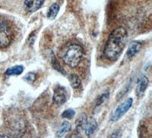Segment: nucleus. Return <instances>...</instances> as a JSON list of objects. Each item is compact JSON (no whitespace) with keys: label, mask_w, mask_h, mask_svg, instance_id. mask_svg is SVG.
I'll list each match as a JSON object with an SVG mask.
<instances>
[{"label":"nucleus","mask_w":152,"mask_h":138,"mask_svg":"<svg viewBox=\"0 0 152 138\" xmlns=\"http://www.w3.org/2000/svg\"><path fill=\"white\" fill-rule=\"evenodd\" d=\"M128 40L127 31L123 27L114 29L110 34L104 48V55L107 59L116 61L123 52Z\"/></svg>","instance_id":"obj_1"},{"label":"nucleus","mask_w":152,"mask_h":138,"mask_svg":"<svg viewBox=\"0 0 152 138\" xmlns=\"http://www.w3.org/2000/svg\"><path fill=\"white\" fill-rule=\"evenodd\" d=\"M15 25L9 17L0 15V49L9 47L15 36Z\"/></svg>","instance_id":"obj_2"},{"label":"nucleus","mask_w":152,"mask_h":138,"mask_svg":"<svg viewBox=\"0 0 152 138\" xmlns=\"http://www.w3.org/2000/svg\"><path fill=\"white\" fill-rule=\"evenodd\" d=\"M83 55L84 50L81 46L78 44H72L62 54V59L69 67L75 68L81 61Z\"/></svg>","instance_id":"obj_3"},{"label":"nucleus","mask_w":152,"mask_h":138,"mask_svg":"<svg viewBox=\"0 0 152 138\" xmlns=\"http://www.w3.org/2000/svg\"><path fill=\"white\" fill-rule=\"evenodd\" d=\"M133 100L132 98H129L128 100H126L124 102L121 103L120 105L116 108L113 112H112V114L110 115V121L113 122L117 121L119 119L121 118L126 112H128L130 109V108L132 105Z\"/></svg>","instance_id":"obj_4"},{"label":"nucleus","mask_w":152,"mask_h":138,"mask_svg":"<svg viewBox=\"0 0 152 138\" xmlns=\"http://www.w3.org/2000/svg\"><path fill=\"white\" fill-rule=\"evenodd\" d=\"M68 99V94L66 89L62 86H58L55 90H54L53 97V100L56 105H63L66 102Z\"/></svg>","instance_id":"obj_5"},{"label":"nucleus","mask_w":152,"mask_h":138,"mask_svg":"<svg viewBox=\"0 0 152 138\" xmlns=\"http://www.w3.org/2000/svg\"><path fill=\"white\" fill-rule=\"evenodd\" d=\"M149 81L148 78L145 75H142L138 78L137 81V86H136V95L138 97H142L145 92L146 89L148 85Z\"/></svg>","instance_id":"obj_6"},{"label":"nucleus","mask_w":152,"mask_h":138,"mask_svg":"<svg viewBox=\"0 0 152 138\" xmlns=\"http://www.w3.org/2000/svg\"><path fill=\"white\" fill-rule=\"evenodd\" d=\"M44 0H25L24 2V6L28 11L34 12L39 10L43 6Z\"/></svg>","instance_id":"obj_7"},{"label":"nucleus","mask_w":152,"mask_h":138,"mask_svg":"<svg viewBox=\"0 0 152 138\" xmlns=\"http://www.w3.org/2000/svg\"><path fill=\"white\" fill-rule=\"evenodd\" d=\"M97 128V122L96 121L94 118H90L89 120H88L85 124V134H87V136L91 137L94 134V132L96 131Z\"/></svg>","instance_id":"obj_8"},{"label":"nucleus","mask_w":152,"mask_h":138,"mask_svg":"<svg viewBox=\"0 0 152 138\" xmlns=\"http://www.w3.org/2000/svg\"><path fill=\"white\" fill-rule=\"evenodd\" d=\"M141 48H142V43L138 41H133L130 43L127 52H126V55L128 58L133 57L134 55H136L139 51H140Z\"/></svg>","instance_id":"obj_9"},{"label":"nucleus","mask_w":152,"mask_h":138,"mask_svg":"<svg viewBox=\"0 0 152 138\" xmlns=\"http://www.w3.org/2000/svg\"><path fill=\"white\" fill-rule=\"evenodd\" d=\"M88 121V117L85 113H82L76 121V131L77 133H81V131H83L85 128V124Z\"/></svg>","instance_id":"obj_10"},{"label":"nucleus","mask_w":152,"mask_h":138,"mask_svg":"<svg viewBox=\"0 0 152 138\" xmlns=\"http://www.w3.org/2000/svg\"><path fill=\"white\" fill-rule=\"evenodd\" d=\"M71 124L68 121H64L61 125L60 128L58 130V131L56 134V137H62L63 136H65L66 134L71 131Z\"/></svg>","instance_id":"obj_11"},{"label":"nucleus","mask_w":152,"mask_h":138,"mask_svg":"<svg viewBox=\"0 0 152 138\" xmlns=\"http://www.w3.org/2000/svg\"><path fill=\"white\" fill-rule=\"evenodd\" d=\"M59 8H60L59 7V5L56 3L53 4V5L50 6L48 13H47V17H48L49 19H55L57 15H58V13H59Z\"/></svg>","instance_id":"obj_12"},{"label":"nucleus","mask_w":152,"mask_h":138,"mask_svg":"<svg viewBox=\"0 0 152 138\" xmlns=\"http://www.w3.org/2000/svg\"><path fill=\"white\" fill-rule=\"evenodd\" d=\"M69 81L70 82V84H71L72 87L74 89L78 88L81 84V79L79 78V77L75 74H71L69 77Z\"/></svg>","instance_id":"obj_13"},{"label":"nucleus","mask_w":152,"mask_h":138,"mask_svg":"<svg viewBox=\"0 0 152 138\" xmlns=\"http://www.w3.org/2000/svg\"><path fill=\"white\" fill-rule=\"evenodd\" d=\"M23 71H24V67L22 65H15L8 68L5 74L7 75H20L22 74Z\"/></svg>","instance_id":"obj_14"},{"label":"nucleus","mask_w":152,"mask_h":138,"mask_svg":"<svg viewBox=\"0 0 152 138\" xmlns=\"http://www.w3.org/2000/svg\"><path fill=\"white\" fill-rule=\"evenodd\" d=\"M109 95L110 94L108 92L101 94V95L98 97V99H97V102H96V107H97V106H100V105L104 104V102H105L106 101L108 100V98H109Z\"/></svg>","instance_id":"obj_15"},{"label":"nucleus","mask_w":152,"mask_h":138,"mask_svg":"<svg viewBox=\"0 0 152 138\" xmlns=\"http://www.w3.org/2000/svg\"><path fill=\"white\" fill-rule=\"evenodd\" d=\"M75 114V110L72 109H67V110L64 111V112H62V117L63 118H66V119H71L74 117Z\"/></svg>","instance_id":"obj_16"},{"label":"nucleus","mask_w":152,"mask_h":138,"mask_svg":"<svg viewBox=\"0 0 152 138\" xmlns=\"http://www.w3.org/2000/svg\"><path fill=\"white\" fill-rule=\"evenodd\" d=\"M37 75L35 73L33 72H30L28 74H27V75L24 77V80L28 82V83H33L34 81L36 80Z\"/></svg>","instance_id":"obj_17"}]
</instances>
